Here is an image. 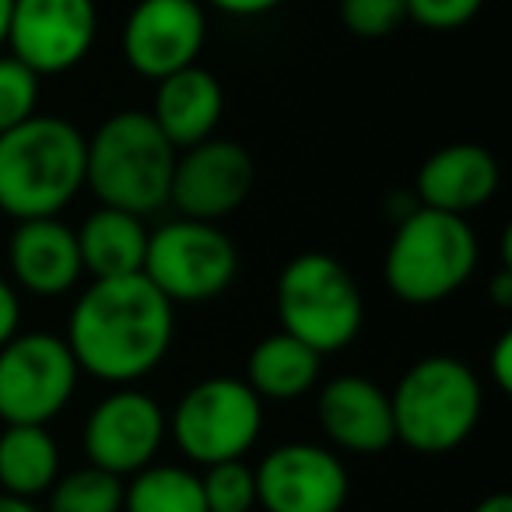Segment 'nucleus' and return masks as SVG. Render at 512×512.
I'll return each instance as SVG.
<instances>
[{
    "label": "nucleus",
    "mask_w": 512,
    "mask_h": 512,
    "mask_svg": "<svg viewBox=\"0 0 512 512\" xmlns=\"http://www.w3.org/2000/svg\"><path fill=\"white\" fill-rule=\"evenodd\" d=\"M264 512H341L351 477L344 460L316 442H285L253 467Z\"/></svg>",
    "instance_id": "ddd939ff"
},
{
    "label": "nucleus",
    "mask_w": 512,
    "mask_h": 512,
    "mask_svg": "<svg viewBox=\"0 0 512 512\" xmlns=\"http://www.w3.org/2000/svg\"><path fill=\"white\" fill-rule=\"evenodd\" d=\"M200 491L207 512H253L256 474L246 460H225L200 467Z\"/></svg>",
    "instance_id": "b1692460"
},
{
    "label": "nucleus",
    "mask_w": 512,
    "mask_h": 512,
    "mask_svg": "<svg viewBox=\"0 0 512 512\" xmlns=\"http://www.w3.org/2000/svg\"><path fill=\"white\" fill-rule=\"evenodd\" d=\"M477 271V235L467 218L411 207L386 246V288L407 306H435L456 295Z\"/></svg>",
    "instance_id": "39448f33"
},
{
    "label": "nucleus",
    "mask_w": 512,
    "mask_h": 512,
    "mask_svg": "<svg viewBox=\"0 0 512 512\" xmlns=\"http://www.w3.org/2000/svg\"><path fill=\"white\" fill-rule=\"evenodd\" d=\"M207 43L200 0H137L123 25V57L148 81L193 67Z\"/></svg>",
    "instance_id": "4468645a"
},
{
    "label": "nucleus",
    "mask_w": 512,
    "mask_h": 512,
    "mask_svg": "<svg viewBox=\"0 0 512 512\" xmlns=\"http://www.w3.org/2000/svg\"><path fill=\"white\" fill-rule=\"evenodd\" d=\"M316 418L334 449L358 456L383 453L397 442L393 435L390 393L365 376H337L316 397Z\"/></svg>",
    "instance_id": "2eb2a0df"
},
{
    "label": "nucleus",
    "mask_w": 512,
    "mask_h": 512,
    "mask_svg": "<svg viewBox=\"0 0 512 512\" xmlns=\"http://www.w3.org/2000/svg\"><path fill=\"white\" fill-rule=\"evenodd\" d=\"M74 235H78L81 267L85 274H92V281L127 278V274L144 271L148 225L137 214L99 204L81 221V228H74Z\"/></svg>",
    "instance_id": "6ab92c4d"
},
{
    "label": "nucleus",
    "mask_w": 512,
    "mask_h": 512,
    "mask_svg": "<svg viewBox=\"0 0 512 512\" xmlns=\"http://www.w3.org/2000/svg\"><path fill=\"white\" fill-rule=\"evenodd\" d=\"M323 372V355H316L309 344L295 341L292 334L264 337L253 344L246 358V386L260 400H299L316 390Z\"/></svg>",
    "instance_id": "aec40b11"
},
{
    "label": "nucleus",
    "mask_w": 512,
    "mask_h": 512,
    "mask_svg": "<svg viewBox=\"0 0 512 512\" xmlns=\"http://www.w3.org/2000/svg\"><path fill=\"white\" fill-rule=\"evenodd\" d=\"M144 278L172 302L218 299L239 274V249L214 221L179 218L148 232Z\"/></svg>",
    "instance_id": "6e6552de"
},
{
    "label": "nucleus",
    "mask_w": 512,
    "mask_h": 512,
    "mask_svg": "<svg viewBox=\"0 0 512 512\" xmlns=\"http://www.w3.org/2000/svg\"><path fill=\"white\" fill-rule=\"evenodd\" d=\"M8 267L25 292L43 295V299L71 292L85 274L78 235L57 218L18 221L8 242Z\"/></svg>",
    "instance_id": "f3484780"
},
{
    "label": "nucleus",
    "mask_w": 512,
    "mask_h": 512,
    "mask_svg": "<svg viewBox=\"0 0 512 512\" xmlns=\"http://www.w3.org/2000/svg\"><path fill=\"white\" fill-rule=\"evenodd\" d=\"M169 432L179 453L197 467L242 460L264 432V400L249 390L246 379H200L179 397Z\"/></svg>",
    "instance_id": "0eeeda50"
},
{
    "label": "nucleus",
    "mask_w": 512,
    "mask_h": 512,
    "mask_svg": "<svg viewBox=\"0 0 512 512\" xmlns=\"http://www.w3.org/2000/svg\"><path fill=\"white\" fill-rule=\"evenodd\" d=\"M81 369L60 334L18 330L0 348V421L50 425L78 390Z\"/></svg>",
    "instance_id": "1a4fd4ad"
},
{
    "label": "nucleus",
    "mask_w": 512,
    "mask_h": 512,
    "mask_svg": "<svg viewBox=\"0 0 512 512\" xmlns=\"http://www.w3.org/2000/svg\"><path fill=\"white\" fill-rule=\"evenodd\" d=\"M498 183H502V169H498L495 155L484 144L460 141L432 151L421 162L418 176H414V200L432 211L467 218L470 211L495 197Z\"/></svg>",
    "instance_id": "dca6fc26"
},
{
    "label": "nucleus",
    "mask_w": 512,
    "mask_h": 512,
    "mask_svg": "<svg viewBox=\"0 0 512 512\" xmlns=\"http://www.w3.org/2000/svg\"><path fill=\"white\" fill-rule=\"evenodd\" d=\"M225 113V92L221 81L204 67H183V71L169 74L158 81L155 88V106H151V120L162 130V137L176 151H186L193 144L214 137Z\"/></svg>",
    "instance_id": "a211bd4d"
},
{
    "label": "nucleus",
    "mask_w": 512,
    "mask_h": 512,
    "mask_svg": "<svg viewBox=\"0 0 512 512\" xmlns=\"http://www.w3.org/2000/svg\"><path fill=\"white\" fill-rule=\"evenodd\" d=\"M123 512H207L200 474L176 463H148L123 481Z\"/></svg>",
    "instance_id": "4be33fe9"
},
{
    "label": "nucleus",
    "mask_w": 512,
    "mask_h": 512,
    "mask_svg": "<svg viewBox=\"0 0 512 512\" xmlns=\"http://www.w3.org/2000/svg\"><path fill=\"white\" fill-rule=\"evenodd\" d=\"M22 327V302H18V292L0 278V348L11 341Z\"/></svg>",
    "instance_id": "c85d7f7f"
},
{
    "label": "nucleus",
    "mask_w": 512,
    "mask_h": 512,
    "mask_svg": "<svg viewBox=\"0 0 512 512\" xmlns=\"http://www.w3.org/2000/svg\"><path fill=\"white\" fill-rule=\"evenodd\" d=\"M256 183L253 155L239 141L207 137L186 151H176L169 204L179 218L214 221L235 214L249 200Z\"/></svg>",
    "instance_id": "f8f14e48"
},
{
    "label": "nucleus",
    "mask_w": 512,
    "mask_h": 512,
    "mask_svg": "<svg viewBox=\"0 0 512 512\" xmlns=\"http://www.w3.org/2000/svg\"><path fill=\"white\" fill-rule=\"evenodd\" d=\"M60 477V446L46 425H4L0 432V491L36 502Z\"/></svg>",
    "instance_id": "412c9836"
},
{
    "label": "nucleus",
    "mask_w": 512,
    "mask_h": 512,
    "mask_svg": "<svg viewBox=\"0 0 512 512\" xmlns=\"http://www.w3.org/2000/svg\"><path fill=\"white\" fill-rule=\"evenodd\" d=\"M491 302H495L498 309L512 306V267L509 264L498 267V274L491 278Z\"/></svg>",
    "instance_id": "7c9ffc66"
},
{
    "label": "nucleus",
    "mask_w": 512,
    "mask_h": 512,
    "mask_svg": "<svg viewBox=\"0 0 512 512\" xmlns=\"http://www.w3.org/2000/svg\"><path fill=\"white\" fill-rule=\"evenodd\" d=\"M393 435L425 456L453 453L474 435L484 411L477 372L453 355L418 358L390 393Z\"/></svg>",
    "instance_id": "20e7f679"
},
{
    "label": "nucleus",
    "mask_w": 512,
    "mask_h": 512,
    "mask_svg": "<svg viewBox=\"0 0 512 512\" xmlns=\"http://www.w3.org/2000/svg\"><path fill=\"white\" fill-rule=\"evenodd\" d=\"M176 337V306L144 274L102 278L81 292L67 320V348L81 372L130 386L155 372Z\"/></svg>",
    "instance_id": "f257e3e1"
},
{
    "label": "nucleus",
    "mask_w": 512,
    "mask_h": 512,
    "mask_svg": "<svg viewBox=\"0 0 512 512\" xmlns=\"http://www.w3.org/2000/svg\"><path fill=\"white\" fill-rule=\"evenodd\" d=\"M488 372H491V383H495L498 390L502 393L512 390V334L509 330H505V334L495 341V348H491Z\"/></svg>",
    "instance_id": "cd10ccee"
},
{
    "label": "nucleus",
    "mask_w": 512,
    "mask_h": 512,
    "mask_svg": "<svg viewBox=\"0 0 512 512\" xmlns=\"http://www.w3.org/2000/svg\"><path fill=\"white\" fill-rule=\"evenodd\" d=\"M281 330L309 344L316 355L344 351L365 323V302L355 274L330 253L309 249L292 256L274 288Z\"/></svg>",
    "instance_id": "423d86ee"
},
{
    "label": "nucleus",
    "mask_w": 512,
    "mask_h": 512,
    "mask_svg": "<svg viewBox=\"0 0 512 512\" xmlns=\"http://www.w3.org/2000/svg\"><path fill=\"white\" fill-rule=\"evenodd\" d=\"M407 22L428 32H456L477 18L484 0H404Z\"/></svg>",
    "instance_id": "bb28decb"
},
{
    "label": "nucleus",
    "mask_w": 512,
    "mask_h": 512,
    "mask_svg": "<svg viewBox=\"0 0 512 512\" xmlns=\"http://www.w3.org/2000/svg\"><path fill=\"white\" fill-rule=\"evenodd\" d=\"M169 435L162 404L134 386H120L92 407L81 432V446L92 467L127 481L130 474L155 463Z\"/></svg>",
    "instance_id": "9d476101"
},
{
    "label": "nucleus",
    "mask_w": 512,
    "mask_h": 512,
    "mask_svg": "<svg viewBox=\"0 0 512 512\" xmlns=\"http://www.w3.org/2000/svg\"><path fill=\"white\" fill-rule=\"evenodd\" d=\"M99 39L95 0H15L8 53L32 74L74 71Z\"/></svg>",
    "instance_id": "9b49d317"
},
{
    "label": "nucleus",
    "mask_w": 512,
    "mask_h": 512,
    "mask_svg": "<svg viewBox=\"0 0 512 512\" xmlns=\"http://www.w3.org/2000/svg\"><path fill=\"white\" fill-rule=\"evenodd\" d=\"M474 512H512V498L505 495V491H495V495L481 498V502L474 505Z\"/></svg>",
    "instance_id": "2f4dec72"
},
{
    "label": "nucleus",
    "mask_w": 512,
    "mask_h": 512,
    "mask_svg": "<svg viewBox=\"0 0 512 512\" xmlns=\"http://www.w3.org/2000/svg\"><path fill=\"white\" fill-rule=\"evenodd\" d=\"M207 4L232 18H260V15H271L274 8H281L285 0H207Z\"/></svg>",
    "instance_id": "c756f323"
},
{
    "label": "nucleus",
    "mask_w": 512,
    "mask_h": 512,
    "mask_svg": "<svg viewBox=\"0 0 512 512\" xmlns=\"http://www.w3.org/2000/svg\"><path fill=\"white\" fill-rule=\"evenodd\" d=\"M11 8H15V0H0V53L8 46V29H11Z\"/></svg>",
    "instance_id": "72a5a7b5"
},
{
    "label": "nucleus",
    "mask_w": 512,
    "mask_h": 512,
    "mask_svg": "<svg viewBox=\"0 0 512 512\" xmlns=\"http://www.w3.org/2000/svg\"><path fill=\"white\" fill-rule=\"evenodd\" d=\"M0 512H43L36 502H25V498H15V495H4L0 491Z\"/></svg>",
    "instance_id": "473e14b6"
},
{
    "label": "nucleus",
    "mask_w": 512,
    "mask_h": 512,
    "mask_svg": "<svg viewBox=\"0 0 512 512\" xmlns=\"http://www.w3.org/2000/svg\"><path fill=\"white\" fill-rule=\"evenodd\" d=\"M176 148L144 109L113 113L85 141V186L102 207L148 218L169 204Z\"/></svg>",
    "instance_id": "7ed1b4c3"
},
{
    "label": "nucleus",
    "mask_w": 512,
    "mask_h": 512,
    "mask_svg": "<svg viewBox=\"0 0 512 512\" xmlns=\"http://www.w3.org/2000/svg\"><path fill=\"white\" fill-rule=\"evenodd\" d=\"M43 512H123V481L85 463L53 481Z\"/></svg>",
    "instance_id": "5701e85b"
},
{
    "label": "nucleus",
    "mask_w": 512,
    "mask_h": 512,
    "mask_svg": "<svg viewBox=\"0 0 512 512\" xmlns=\"http://www.w3.org/2000/svg\"><path fill=\"white\" fill-rule=\"evenodd\" d=\"M85 141L71 120L43 113L0 134V211L15 221L57 218L85 190Z\"/></svg>",
    "instance_id": "f03ea898"
},
{
    "label": "nucleus",
    "mask_w": 512,
    "mask_h": 512,
    "mask_svg": "<svg viewBox=\"0 0 512 512\" xmlns=\"http://www.w3.org/2000/svg\"><path fill=\"white\" fill-rule=\"evenodd\" d=\"M39 74H32L22 60L0 53V134L22 127L39 113Z\"/></svg>",
    "instance_id": "393cba45"
},
{
    "label": "nucleus",
    "mask_w": 512,
    "mask_h": 512,
    "mask_svg": "<svg viewBox=\"0 0 512 512\" xmlns=\"http://www.w3.org/2000/svg\"><path fill=\"white\" fill-rule=\"evenodd\" d=\"M341 25L358 39H386L407 22L404 0H341Z\"/></svg>",
    "instance_id": "a878e982"
}]
</instances>
